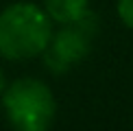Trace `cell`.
I'll return each instance as SVG.
<instances>
[{
    "label": "cell",
    "instance_id": "1",
    "mask_svg": "<svg viewBox=\"0 0 133 131\" xmlns=\"http://www.w3.org/2000/svg\"><path fill=\"white\" fill-rule=\"evenodd\" d=\"M52 33L46 11L18 2L0 13V55L7 59H29L42 55Z\"/></svg>",
    "mask_w": 133,
    "mask_h": 131
},
{
    "label": "cell",
    "instance_id": "2",
    "mask_svg": "<svg viewBox=\"0 0 133 131\" xmlns=\"http://www.w3.org/2000/svg\"><path fill=\"white\" fill-rule=\"evenodd\" d=\"M2 105L15 131H48L55 120V96L37 79H18L4 87Z\"/></svg>",
    "mask_w": 133,
    "mask_h": 131
},
{
    "label": "cell",
    "instance_id": "3",
    "mask_svg": "<svg viewBox=\"0 0 133 131\" xmlns=\"http://www.w3.org/2000/svg\"><path fill=\"white\" fill-rule=\"evenodd\" d=\"M92 37L94 35L85 33L76 24H65V29L50 37L48 46L44 48V61L55 74L68 72L74 63L87 57L92 48Z\"/></svg>",
    "mask_w": 133,
    "mask_h": 131
},
{
    "label": "cell",
    "instance_id": "4",
    "mask_svg": "<svg viewBox=\"0 0 133 131\" xmlns=\"http://www.w3.org/2000/svg\"><path fill=\"white\" fill-rule=\"evenodd\" d=\"M46 4V15L61 24H70L76 20L87 7V0H44Z\"/></svg>",
    "mask_w": 133,
    "mask_h": 131
},
{
    "label": "cell",
    "instance_id": "5",
    "mask_svg": "<svg viewBox=\"0 0 133 131\" xmlns=\"http://www.w3.org/2000/svg\"><path fill=\"white\" fill-rule=\"evenodd\" d=\"M118 15L129 29H133V0H118Z\"/></svg>",
    "mask_w": 133,
    "mask_h": 131
},
{
    "label": "cell",
    "instance_id": "6",
    "mask_svg": "<svg viewBox=\"0 0 133 131\" xmlns=\"http://www.w3.org/2000/svg\"><path fill=\"white\" fill-rule=\"evenodd\" d=\"M4 87H7V81H4V74H2V70H0V94L4 92Z\"/></svg>",
    "mask_w": 133,
    "mask_h": 131
}]
</instances>
